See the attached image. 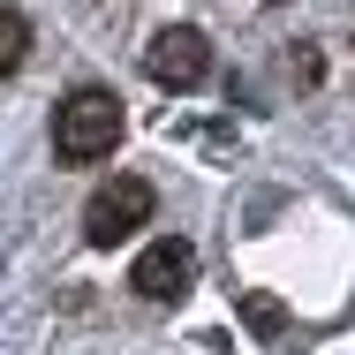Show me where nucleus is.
<instances>
[{"instance_id": "obj_1", "label": "nucleus", "mask_w": 355, "mask_h": 355, "mask_svg": "<svg viewBox=\"0 0 355 355\" xmlns=\"http://www.w3.org/2000/svg\"><path fill=\"white\" fill-rule=\"evenodd\" d=\"M121 144V98L106 91V83H76L69 98L53 106V151L69 159V166H91V159H106Z\"/></svg>"}, {"instance_id": "obj_2", "label": "nucleus", "mask_w": 355, "mask_h": 355, "mask_svg": "<svg viewBox=\"0 0 355 355\" xmlns=\"http://www.w3.org/2000/svg\"><path fill=\"white\" fill-rule=\"evenodd\" d=\"M151 182L144 174H114V182H98L91 189V205H83V242L91 250H114V242H129L144 219H151Z\"/></svg>"}, {"instance_id": "obj_3", "label": "nucleus", "mask_w": 355, "mask_h": 355, "mask_svg": "<svg viewBox=\"0 0 355 355\" xmlns=\"http://www.w3.org/2000/svg\"><path fill=\"white\" fill-rule=\"evenodd\" d=\"M144 76H151L159 91H197V83L212 76V38H205V31H189V23L159 31V38L144 46Z\"/></svg>"}, {"instance_id": "obj_4", "label": "nucleus", "mask_w": 355, "mask_h": 355, "mask_svg": "<svg viewBox=\"0 0 355 355\" xmlns=\"http://www.w3.org/2000/svg\"><path fill=\"white\" fill-rule=\"evenodd\" d=\"M189 280H197V250H189L182 234H159V242L137 257V272H129V287H137L144 302H174Z\"/></svg>"}, {"instance_id": "obj_5", "label": "nucleus", "mask_w": 355, "mask_h": 355, "mask_svg": "<svg viewBox=\"0 0 355 355\" xmlns=\"http://www.w3.org/2000/svg\"><path fill=\"white\" fill-rule=\"evenodd\" d=\"M23 53H31V23H23L15 8H0V76L23 69Z\"/></svg>"}, {"instance_id": "obj_6", "label": "nucleus", "mask_w": 355, "mask_h": 355, "mask_svg": "<svg viewBox=\"0 0 355 355\" xmlns=\"http://www.w3.org/2000/svg\"><path fill=\"white\" fill-rule=\"evenodd\" d=\"M242 318H250V333H265V340L287 325V310L272 302V295H242Z\"/></svg>"}]
</instances>
